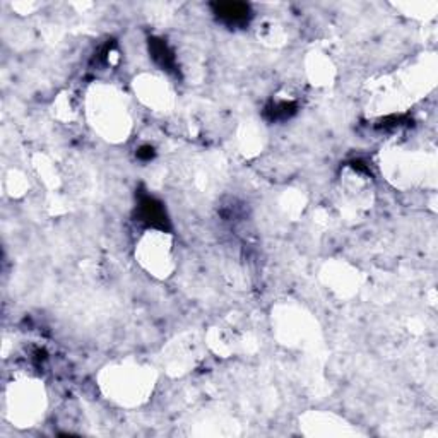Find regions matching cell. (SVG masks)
<instances>
[{
  "instance_id": "cell-1",
  "label": "cell",
  "mask_w": 438,
  "mask_h": 438,
  "mask_svg": "<svg viewBox=\"0 0 438 438\" xmlns=\"http://www.w3.org/2000/svg\"><path fill=\"white\" fill-rule=\"evenodd\" d=\"M137 218L139 221L146 223L147 226H153V228L159 230L170 228V221L165 213V207H163L161 202L156 201V199L151 197V195H141V197H139Z\"/></svg>"
},
{
  "instance_id": "cell-2",
  "label": "cell",
  "mask_w": 438,
  "mask_h": 438,
  "mask_svg": "<svg viewBox=\"0 0 438 438\" xmlns=\"http://www.w3.org/2000/svg\"><path fill=\"white\" fill-rule=\"evenodd\" d=\"M213 14H216L218 19L230 26H242L249 23L252 18L250 6L245 2H214Z\"/></svg>"
},
{
  "instance_id": "cell-3",
  "label": "cell",
  "mask_w": 438,
  "mask_h": 438,
  "mask_svg": "<svg viewBox=\"0 0 438 438\" xmlns=\"http://www.w3.org/2000/svg\"><path fill=\"white\" fill-rule=\"evenodd\" d=\"M149 51L153 61L161 67L163 70H168V73H177V62H175L173 51L170 50V46L166 45L163 39L159 38H151L149 39Z\"/></svg>"
},
{
  "instance_id": "cell-4",
  "label": "cell",
  "mask_w": 438,
  "mask_h": 438,
  "mask_svg": "<svg viewBox=\"0 0 438 438\" xmlns=\"http://www.w3.org/2000/svg\"><path fill=\"white\" fill-rule=\"evenodd\" d=\"M294 111H296V105H294V103L281 101L268 106V108H265V115H268L270 122H280L292 117Z\"/></svg>"
},
{
  "instance_id": "cell-5",
  "label": "cell",
  "mask_w": 438,
  "mask_h": 438,
  "mask_svg": "<svg viewBox=\"0 0 438 438\" xmlns=\"http://www.w3.org/2000/svg\"><path fill=\"white\" fill-rule=\"evenodd\" d=\"M137 158L144 159V161H149V159L154 158V149L151 146H144L137 151Z\"/></svg>"
}]
</instances>
